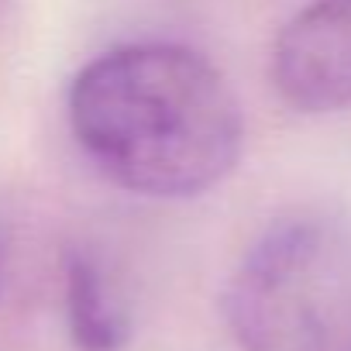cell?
Listing matches in <instances>:
<instances>
[{
  "label": "cell",
  "mask_w": 351,
  "mask_h": 351,
  "mask_svg": "<svg viewBox=\"0 0 351 351\" xmlns=\"http://www.w3.org/2000/svg\"><path fill=\"white\" fill-rule=\"evenodd\" d=\"M4 262H8V231L0 224V279H4Z\"/></svg>",
  "instance_id": "5b68a950"
},
{
  "label": "cell",
  "mask_w": 351,
  "mask_h": 351,
  "mask_svg": "<svg viewBox=\"0 0 351 351\" xmlns=\"http://www.w3.org/2000/svg\"><path fill=\"white\" fill-rule=\"evenodd\" d=\"M241 351H351V228L327 214L269 224L224 289Z\"/></svg>",
  "instance_id": "7a4b0ae2"
},
{
  "label": "cell",
  "mask_w": 351,
  "mask_h": 351,
  "mask_svg": "<svg viewBox=\"0 0 351 351\" xmlns=\"http://www.w3.org/2000/svg\"><path fill=\"white\" fill-rule=\"evenodd\" d=\"M69 128L128 193L186 200L238 165L245 121L221 69L186 45H124L86 62L69 86Z\"/></svg>",
  "instance_id": "6da1fadb"
},
{
  "label": "cell",
  "mask_w": 351,
  "mask_h": 351,
  "mask_svg": "<svg viewBox=\"0 0 351 351\" xmlns=\"http://www.w3.org/2000/svg\"><path fill=\"white\" fill-rule=\"evenodd\" d=\"M66 324L80 351H121L131 337V320L93 255L73 248L62 262Z\"/></svg>",
  "instance_id": "277c9868"
},
{
  "label": "cell",
  "mask_w": 351,
  "mask_h": 351,
  "mask_svg": "<svg viewBox=\"0 0 351 351\" xmlns=\"http://www.w3.org/2000/svg\"><path fill=\"white\" fill-rule=\"evenodd\" d=\"M272 80L296 110L351 104V0H313L276 38Z\"/></svg>",
  "instance_id": "3957f363"
}]
</instances>
